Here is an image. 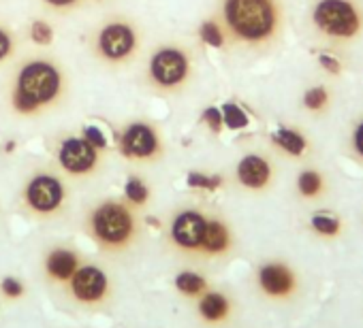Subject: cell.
Instances as JSON below:
<instances>
[{
  "label": "cell",
  "instance_id": "cell-1",
  "mask_svg": "<svg viewBox=\"0 0 363 328\" xmlns=\"http://www.w3.org/2000/svg\"><path fill=\"white\" fill-rule=\"evenodd\" d=\"M71 79L65 66L50 56L24 58L11 79L9 105L22 117H39L67 100Z\"/></svg>",
  "mask_w": 363,
  "mask_h": 328
},
{
  "label": "cell",
  "instance_id": "cell-2",
  "mask_svg": "<svg viewBox=\"0 0 363 328\" xmlns=\"http://www.w3.org/2000/svg\"><path fill=\"white\" fill-rule=\"evenodd\" d=\"M218 24L227 45L267 49L278 43L284 30V9L280 0H220Z\"/></svg>",
  "mask_w": 363,
  "mask_h": 328
},
{
  "label": "cell",
  "instance_id": "cell-3",
  "mask_svg": "<svg viewBox=\"0 0 363 328\" xmlns=\"http://www.w3.org/2000/svg\"><path fill=\"white\" fill-rule=\"evenodd\" d=\"M310 28L327 45H352L363 37V7L359 0H314Z\"/></svg>",
  "mask_w": 363,
  "mask_h": 328
},
{
  "label": "cell",
  "instance_id": "cell-4",
  "mask_svg": "<svg viewBox=\"0 0 363 328\" xmlns=\"http://www.w3.org/2000/svg\"><path fill=\"white\" fill-rule=\"evenodd\" d=\"M143 47V35L135 20L126 16H113L103 20L90 39V49L94 58L113 69L128 66L135 62Z\"/></svg>",
  "mask_w": 363,
  "mask_h": 328
},
{
  "label": "cell",
  "instance_id": "cell-5",
  "mask_svg": "<svg viewBox=\"0 0 363 328\" xmlns=\"http://www.w3.org/2000/svg\"><path fill=\"white\" fill-rule=\"evenodd\" d=\"M195 77V58L193 52L175 41L160 43L147 58L145 81L147 86L162 96L179 94Z\"/></svg>",
  "mask_w": 363,
  "mask_h": 328
},
{
  "label": "cell",
  "instance_id": "cell-6",
  "mask_svg": "<svg viewBox=\"0 0 363 328\" xmlns=\"http://www.w3.org/2000/svg\"><path fill=\"white\" fill-rule=\"evenodd\" d=\"M90 233L103 247L122 250L137 235L135 213L122 201H103L90 213Z\"/></svg>",
  "mask_w": 363,
  "mask_h": 328
},
{
  "label": "cell",
  "instance_id": "cell-7",
  "mask_svg": "<svg viewBox=\"0 0 363 328\" xmlns=\"http://www.w3.org/2000/svg\"><path fill=\"white\" fill-rule=\"evenodd\" d=\"M118 149L133 162H156L164 151V141L154 124L137 119L118 134Z\"/></svg>",
  "mask_w": 363,
  "mask_h": 328
},
{
  "label": "cell",
  "instance_id": "cell-8",
  "mask_svg": "<svg viewBox=\"0 0 363 328\" xmlns=\"http://www.w3.org/2000/svg\"><path fill=\"white\" fill-rule=\"evenodd\" d=\"M67 201V188L54 173H35L24 186V203L37 216H54Z\"/></svg>",
  "mask_w": 363,
  "mask_h": 328
},
{
  "label": "cell",
  "instance_id": "cell-9",
  "mask_svg": "<svg viewBox=\"0 0 363 328\" xmlns=\"http://www.w3.org/2000/svg\"><path fill=\"white\" fill-rule=\"evenodd\" d=\"M103 151L90 145L84 136H65L58 143L56 160L60 169L71 177H86L92 175L101 167Z\"/></svg>",
  "mask_w": 363,
  "mask_h": 328
},
{
  "label": "cell",
  "instance_id": "cell-10",
  "mask_svg": "<svg viewBox=\"0 0 363 328\" xmlns=\"http://www.w3.org/2000/svg\"><path fill=\"white\" fill-rule=\"evenodd\" d=\"M206 226H208V220L201 211H195V209L179 211L171 222V241L179 250L197 252L201 250Z\"/></svg>",
  "mask_w": 363,
  "mask_h": 328
},
{
  "label": "cell",
  "instance_id": "cell-11",
  "mask_svg": "<svg viewBox=\"0 0 363 328\" xmlns=\"http://www.w3.org/2000/svg\"><path fill=\"white\" fill-rule=\"evenodd\" d=\"M272 177H274L272 162L261 153H246L235 167V180L246 190H255V192L265 190L272 184Z\"/></svg>",
  "mask_w": 363,
  "mask_h": 328
},
{
  "label": "cell",
  "instance_id": "cell-12",
  "mask_svg": "<svg viewBox=\"0 0 363 328\" xmlns=\"http://www.w3.org/2000/svg\"><path fill=\"white\" fill-rule=\"evenodd\" d=\"M69 281H71L73 296L77 300H82V303H99V300H103L105 294H107V288H109L107 275L99 266H92V264L79 266Z\"/></svg>",
  "mask_w": 363,
  "mask_h": 328
},
{
  "label": "cell",
  "instance_id": "cell-13",
  "mask_svg": "<svg viewBox=\"0 0 363 328\" xmlns=\"http://www.w3.org/2000/svg\"><path fill=\"white\" fill-rule=\"evenodd\" d=\"M295 275L282 262H267L259 269V288L274 298H284L295 290Z\"/></svg>",
  "mask_w": 363,
  "mask_h": 328
},
{
  "label": "cell",
  "instance_id": "cell-14",
  "mask_svg": "<svg viewBox=\"0 0 363 328\" xmlns=\"http://www.w3.org/2000/svg\"><path fill=\"white\" fill-rule=\"evenodd\" d=\"M45 269L50 273V277L58 279V281H69L73 277V273L79 269V258L75 252L58 247L52 250L48 260H45Z\"/></svg>",
  "mask_w": 363,
  "mask_h": 328
},
{
  "label": "cell",
  "instance_id": "cell-15",
  "mask_svg": "<svg viewBox=\"0 0 363 328\" xmlns=\"http://www.w3.org/2000/svg\"><path fill=\"white\" fill-rule=\"evenodd\" d=\"M229 247H231V233H229L227 224L220 222V220H208L201 252H206L210 256H220Z\"/></svg>",
  "mask_w": 363,
  "mask_h": 328
},
{
  "label": "cell",
  "instance_id": "cell-16",
  "mask_svg": "<svg viewBox=\"0 0 363 328\" xmlns=\"http://www.w3.org/2000/svg\"><path fill=\"white\" fill-rule=\"evenodd\" d=\"M274 143H276L284 153H289V156H293V158H299V156H303V153L308 151V141H306V136H303L299 130H295V128H286V126L278 128V130L274 132Z\"/></svg>",
  "mask_w": 363,
  "mask_h": 328
},
{
  "label": "cell",
  "instance_id": "cell-17",
  "mask_svg": "<svg viewBox=\"0 0 363 328\" xmlns=\"http://www.w3.org/2000/svg\"><path fill=\"white\" fill-rule=\"evenodd\" d=\"M199 313L208 322H220L229 313V300L220 292H208L199 300Z\"/></svg>",
  "mask_w": 363,
  "mask_h": 328
},
{
  "label": "cell",
  "instance_id": "cell-18",
  "mask_svg": "<svg viewBox=\"0 0 363 328\" xmlns=\"http://www.w3.org/2000/svg\"><path fill=\"white\" fill-rule=\"evenodd\" d=\"M297 192L301 199H318L325 192V177L316 169H306L297 175Z\"/></svg>",
  "mask_w": 363,
  "mask_h": 328
},
{
  "label": "cell",
  "instance_id": "cell-19",
  "mask_svg": "<svg viewBox=\"0 0 363 328\" xmlns=\"http://www.w3.org/2000/svg\"><path fill=\"white\" fill-rule=\"evenodd\" d=\"M199 39L208 45V47H214V49H223L227 45V37H225V30L223 26L218 24V20H206L201 26H199Z\"/></svg>",
  "mask_w": 363,
  "mask_h": 328
},
{
  "label": "cell",
  "instance_id": "cell-20",
  "mask_svg": "<svg viewBox=\"0 0 363 328\" xmlns=\"http://www.w3.org/2000/svg\"><path fill=\"white\" fill-rule=\"evenodd\" d=\"M301 102H303V109L306 111H310V113H323V111H327V107L331 102V94L327 92L325 86H314V88L306 90Z\"/></svg>",
  "mask_w": 363,
  "mask_h": 328
},
{
  "label": "cell",
  "instance_id": "cell-21",
  "mask_svg": "<svg viewBox=\"0 0 363 328\" xmlns=\"http://www.w3.org/2000/svg\"><path fill=\"white\" fill-rule=\"evenodd\" d=\"M175 288L182 292V294H189V296H197L201 294L206 288H208V281L206 277H201L199 273H193V271H184L175 277Z\"/></svg>",
  "mask_w": 363,
  "mask_h": 328
},
{
  "label": "cell",
  "instance_id": "cell-22",
  "mask_svg": "<svg viewBox=\"0 0 363 328\" xmlns=\"http://www.w3.org/2000/svg\"><path fill=\"white\" fill-rule=\"evenodd\" d=\"M28 37L39 47H50L56 41V30L48 20H33L28 26Z\"/></svg>",
  "mask_w": 363,
  "mask_h": 328
},
{
  "label": "cell",
  "instance_id": "cell-23",
  "mask_svg": "<svg viewBox=\"0 0 363 328\" xmlns=\"http://www.w3.org/2000/svg\"><path fill=\"white\" fill-rule=\"evenodd\" d=\"M18 47H20V39L16 37V33L9 26L0 24V66L13 60V56L18 54Z\"/></svg>",
  "mask_w": 363,
  "mask_h": 328
},
{
  "label": "cell",
  "instance_id": "cell-24",
  "mask_svg": "<svg viewBox=\"0 0 363 328\" xmlns=\"http://www.w3.org/2000/svg\"><path fill=\"white\" fill-rule=\"evenodd\" d=\"M124 197L128 199V203L141 207V205H145L147 199H150V188H147L139 177L130 175V177L126 180V186H124Z\"/></svg>",
  "mask_w": 363,
  "mask_h": 328
},
{
  "label": "cell",
  "instance_id": "cell-25",
  "mask_svg": "<svg viewBox=\"0 0 363 328\" xmlns=\"http://www.w3.org/2000/svg\"><path fill=\"white\" fill-rule=\"evenodd\" d=\"M310 226H312L314 233H318V235H323V237H335V235L340 233V228H342L340 220L333 218V216H327V213H316V216H312Z\"/></svg>",
  "mask_w": 363,
  "mask_h": 328
},
{
  "label": "cell",
  "instance_id": "cell-26",
  "mask_svg": "<svg viewBox=\"0 0 363 328\" xmlns=\"http://www.w3.org/2000/svg\"><path fill=\"white\" fill-rule=\"evenodd\" d=\"M37 3L54 16H69L79 7H84L88 0H37Z\"/></svg>",
  "mask_w": 363,
  "mask_h": 328
},
{
  "label": "cell",
  "instance_id": "cell-27",
  "mask_svg": "<svg viewBox=\"0 0 363 328\" xmlns=\"http://www.w3.org/2000/svg\"><path fill=\"white\" fill-rule=\"evenodd\" d=\"M223 122L229 130H244L248 126V115L244 113V109H240L233 102H227L223 107Z\"/></svg>",
  "mask_w": 363,
  "mask_h": 328
},
{
  "label": "cell",
  "instance_id": "cell-28",
  "mask_svg": "<svg viewBox=\"0 0 363 328\" xmlns=\"http://www.w3.org/2000/svg\"><path fill=\"white\" fill-rule=\"evenodd\" d=\"M348 149L350 153L363 164V115L352 124L350 134H348Z\"/></svg>",
  "mask_w": 363,
  "mask_h": 328
},
{
  "label": "cell",
  "instance_id": "cell-29",
  "mask_svg": "<svg viewBox=\"0 0 363 328\" xmlns=\"http://www.w3.org/2000/svg\"><path fill=\"white\" fill-rule=\"evenodd\" d=\"M186 184L191 188H199V190H216L223 186V177L220 175H203V173H189Z\"/></svg>",
  "mask_w": 363,
  "mask_h": 328
},
{
  "label": "cell",
  "instance_id": "cell-30",
  "mask_svg": "<svg viewBox=\"0 0 363 328\" xmlns=\"http://www.w3.org/2000/svg\"><path fill=\"white\" fill-rule=\"evenodd\" d=\"M82 136H84L90 145H94L96 149L107 151V139H105V134H103V130H101L99 126H84V128H82Z\"/></svg>",
  "mask_w": 363,
  "mask_h": 328
},
{
  "label": "cell",
  "instance_id": "cell-31",
  "mask_svg": "<svg viewBox=\"0 0 363 328\" xmlns=\"http://www.w3.org/2000/svg\"><path fill=\"white\" fill-rule=\"evenodd\" d=\"M203 122L208 124V128H210L214 134H218V132L223 130V126H225V122H223V111L216 109V107H208V109L203 111Z\"/></svg>",
  "mask_w": 363,
  "mask_h": 328
},
{
  "label": "cell",
  "instance_id": "cell-32",
  "mask_svg": "<svg viewBox=\"0 0 363 328\" xmlns=\"http://www.w3.org/2000/svg\"><path fill=\"white\" fill-rule=\"evenodd\" d=\"M0 288H3V292H5L9 298H18V296H22V292H24L22 281L16 279V277H5L3 283H0Z\"/></svg>",
  "mask_w": 363,
  "mask_h": 328
},
{
  "label": "cell",
  "instance_id": "cell-33",
  "mask_svg": "<svg viewBox=\"0 0 363 328\" xmlns=\"http://www.w3.org/2000/svg\"><path fill=\"white\" fill-rule=\"evenodd\" d=\"M318 62H320V66H323L327 73H331V75H340V71H342V64H340V60H337V58H333V56H327V54H323V56L318 58Z\"/></svg>",
  "mask_w": 363,
  "mask_h": 328
},
{
  "label": "cell",
  "instance_id": "cell-34",
  "mask_svg": "<svg viewBox=\"0 0 363 328\" xmlns=\"http://www.w3.org/2000/svg\"><path fill=\"white\" fill-rule=\"evenodd\" d=\"M88 3H90V0H88ZM92 3H105V0H92Z\"/></svg>",
  "mask_w": 363,
  "mask_h": 328
}]
</instances>
